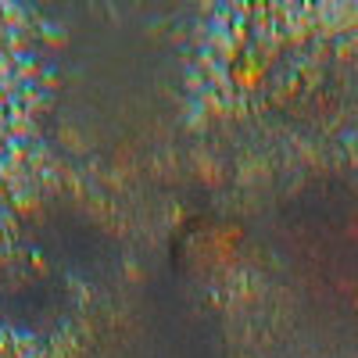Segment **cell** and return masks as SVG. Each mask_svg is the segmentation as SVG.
Here are the masks:
<instances>
[{
	"instance_id": "obj_1",
	"label": "cell",
	"mask_w": 358,
	"mask_h": 358,
	"mask_svg": "<svg viewBox=\"0 0 358 358\" xmlns=\"http://www.w3.org/2000/svg\"><path fill=\"white\" fill-rule=\"evenodd\" d=\"M69 312V287L62 273L33 262H0V322L15 334H47Z\"/></svg>"
}]
</instances>
